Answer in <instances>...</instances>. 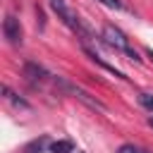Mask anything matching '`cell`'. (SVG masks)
Here are the masks:
<instances>
[{
    "label": "cell",
    "mask_w": 153,
    "mask_h": 153,
    "mask_svg": "<svg viewBox=\"0 0 153 153\" xmlns=\"http://www.w3.org/2000/svg\"><path fill=\"white\" fill-rule=\"evenodd\" d=\"M103 41H105L110 48H115V50H120V53L129 55V60H136V62L141 60V57H139V53L129 45V38H127L117 26H110V24H108V26L103 29Z\"/></svg>",
    "instance_id": "1"
},
{
    "label": "cell",
    "mask_w": 153,
    "mask_h": 153,
    "mask_svg": "<svg viewBox=\"0 0 153 153\" xmlns=\"http://www.w3.org/2000/svg\"><path fill=\"white\" fill-rule=\"evenodd\" d=\"M50 7H53V12H55V14H57V17H60V19H62V22H65L74 33H79V36L88 38V29L79 22V17L67 7V2H65V0H50Z\"/></svg>",
    "instance_id": "2"
},
{
    "label": "cell",
    "mask_w": 153,
    "mask_h": 153,
    "mask_svg": "<svg viewBox=\"0 0 153 153\" xmlns=\"http://www.w3.org/2000/svg\"><path fill=\"white\" fill-rule=\"evenodd\" d=\"M2 33H5V38H7L12 45H22L24 31H22V24H19L17 17H12V14L5 17V22H2Z\"/></svg>",
    "instance_id": "3"
},
{
    "label": "cell",
    "mask_w": 153,
    "mask_h": 153,
    "mask_svg": "<svg viewBox=\"0 0 153 153\" xmlns=\"http://www.w3.org/2000/svg\"><path fill=\"white\" fill-rule=\"evenodd\" d=\"M57 84H60L62 88H67L69 93H74V96H76L81 103H86L88 108H93V110H108L105 103H100L98 98H91V93H86L84 88H79V86H74V84H67V81H62V79H57Z\"/></svg>",
    "instance_id": "4"
},
{
    "label": "cell",
    "mask_w": 153,
    "mask_h": 153,
    "mask_svg": "<svg viewBox=\"0 0 153 153\" xmlns=\"http://www.w3.org/2000/svg\"><path fill=\"white\" fill-rule=\"evenodd\" d=\"M24 76H26L31 84H41V81L48 79V72H45L41 65H36V62H26V65H24Z\"/></svg>",
    "instance_id": "5"
},
{
    "label": "cell",
    "mask_w": 153,
    "mask_h": 153,
    "mask_svg": "<svg viewBox=\"0 0 153 153\" xmlns=\"http://www.w3.org/2000/svg\"><path fill=\"white\" fill-rule=\"evenodd\" d=\"M72 151H74V143L69 139H60L50 143V153H72Z\"/></svg>",
    "instance_id": "6"
},
{
    "label": "cell",
    "mask_w": 153,
    "mask_h": 153,
    "mask_svg": "<svg viewBox=\"0 0 153 153\" xmlns=\"http://www.w3.org/2000/svg\"><path fill=\"white\" fill-rule=\"evenodd\" d=\"M45 146H48V136H41V139H33L31 143H26L24 153H41Z\"/></svg>",
    "instance_id": "7"
},
{
    "label": "cell",
    "mask_w": 153,
    "mask_h": 153,
    "mask_svg": "<svg viewBox=\"0 0 153 153\" xmlns=\"http://www.w3.org/2000/svg\"><path fill=\"white\" fill-rule=\"evenodd\" d=\"M2 93H5V98H7V100H12L17 108H24V110H29V103H26V100H22V98H17V96L10 91V86H2Z\"/></svg>",
    "instance_id": "8"
},
{
    "label": "cell",
    "mask_w": 153,
    "mask_h": 153,
    "mask_svg": "<svg viewBox=\"0 0 153 153\" xmlns=\"http://www.w3.org/2000/svg\"><path fill=\"white\" fill-rule=\"evenodd\" d=\"M117 153H153V151H148L143 146H136V143H122L117 148Z\"/></svg>",
    "instance_id": "9"
},
{
    "label": "cell",
    "mask_w": 153,
    "mask_h": 153,
    "mask_svg": "<svg viewBox=\"0 0 153 153\" xmlns=\"http://www.w3.org/2000/svg\"><path fill=\"white\" fill-rule=\"evenodd\" d=\"M98 2H103V5H105V7H110V10H122V12H127V10H129L122 0H98Z\"/></svg>",
    "instance_id": "10"
},
{
    "label": "cell",
    "mask_w": 153,
    "mask_h": 153,
    "mask_svg": "<svg viewBox=\"0 0 153 153\" xmlns=\"http://www.w3.org/2000/svg\"><path fill=\"white\" fill-rule=\"evenodd\" d=\"M139 103H141L146 110L153 112V96H151V93H139Z\"/></svg>",
    "instance_id": "11"
},
{
    "label": "cell",
    "mask_w": 153,
    "mask_h": 153,
    "mask_svg": "<svg viewBox=\"0 0 153 153\" xmlns=\"http://www.w3.org/2000/svg\"><path fill=\"white\" fill-rule=\"evenodd\" d=\"M148 127H153V117H148Z\"/></svg>",
    "instance_id": "12"
},
{
    "label": "cell",
    "mask_w": 153,
    "mask_h": 153,
    "mask_svg": "<svg viewBox=\"0 0 153 153\" xmlns=\"http://www.w3.org/2000/svg\"><path fill=\"white\" fill-rule=\"evenodd\" d=\"M148 57H151V60H153V50H148Z\"/></svg>",
    "instance_id": "13"
}]
</instances>
